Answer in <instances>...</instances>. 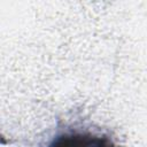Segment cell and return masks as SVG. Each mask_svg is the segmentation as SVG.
Wrapping results in <instances>:
<instances>
[{
	"mask_svg": "<svg viewBox=\"0 0 147 147\" xmlns=\"http://www.w3.org/2000/svg\"><path fill=\"white\" fill-rule=\"evenodd\" d=\"M48 147H115L106 136L91 132H67L54 138Z\"/></svg>",
	"mask_w": 147,
	"mask_h": 147,
	"instance_id": "cell-1",
	"label": "cell"
}]
</instances>
